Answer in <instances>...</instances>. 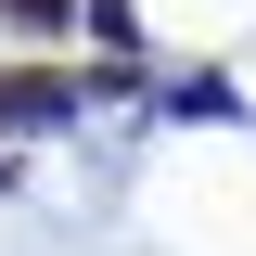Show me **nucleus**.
<instances>
[{
  "mask_svg": "<svg viewBox=\"0 0 256 256\" xmlns=\"http://www.w3.org/2000/svg\"><path fill=\"white\" fill-rule=\"evenodd\" d=\"M90 102V77H0V128H64Z\"/></svg>",
  "mask_w": 256,
  "mask_h": 256,
  "instance_id": "nucleus-1",
  "label": "nucleus"
},
{
  "mask_svg": "<svg viewBox=\"0 0 256 256\" xmlns=\"http://www.w3.org/2000/svg\"><path fill=\"white\" fill-rule=\"evenodd\" d=\"M166 102H180L192 128H230V116H244V90H230V77H180V90H166Z\"/></svg>",
  "mask_w": 256,
  "mask_h": 256,
  "instance_id": "nucleus-2",
  "label": "nucleus"
},
{
  "mask_svg": "<svg viewBox=\"0 0 256 256\" xmlns=\"http://www.w3.org/2000/svg\"><path fill=\"white\" fill-rule=\"evenodd\" d=\"M0 13H13V26H64V0H0Z\"/></svg>",
  "mask_w": 256,
  "mask_h": 256,
  "instance_id": "nucleus-3",
  "label": "nucleus"
}]
</instances>
